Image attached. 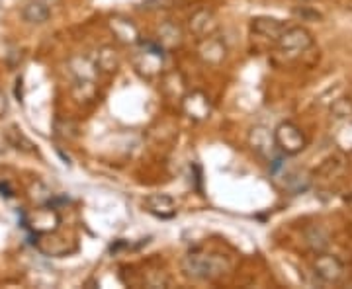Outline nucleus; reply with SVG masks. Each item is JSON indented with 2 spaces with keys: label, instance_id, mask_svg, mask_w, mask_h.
<instances>
[{
  "label": "nucleus",
  "instance_id": "1",
  "mask_svg": "<svg viewBox=\"0 0 352 289\" xmlns=\"http://www.w3.org/2000/svg\"><path fill=\"white\" fill-rule=\"evenodd\" d=\"M182 272L184 276L198 279V281H214L229 272V262L219 254L190 252L182 260Z\"/></svg>",
  "mask_w": 352,
  "mask_h": 289
},
{
  "label": "nucleus",
  "instance_id": "2",
  "mask_svg": "<svg viewBox=\"0 0 352 289\" xmlns=\"http://www.w3.org/2000/svg\"><path fill=\"white\" fill-rule=\"evenodd\" d=\"M166 51L157 41H141L139 49L133 55V67L143 78H155L161 75L164 67Z\"/></svg>",
  "mask_w": 352,
  "mask_h": 289
},
{
  "label": "nucleus",
  "instance_id": "3",
  "mask_svg": "<svg viewBox=\"0 0 352 289\" xmlns=\"http://www.w3.org/2000/svg\"><path fill=\"white\" fill-rule=\"evenodd\" d=\"M274 141H276V149L282 154H300L307 147V139L303 135V131L292 122H282L274 129Z\"/></svg>",
  "mask_w": 352,
  "mask_h": 289
},
{
  "label": "nucleus",
  "instance_id": "4",
  "mask_svg": "<svg viewBox=\"0 0 352 289\" xmlns=\"http://www.w3.org/2000/svg\"><path fill=\"white\" fill-rule=\"evenodd\" d=\"M276 43L284 55H300L314 45V36L307 27L294 25L282 34V38L278 39Z\"/></svg>",
  "mask_w": 352,
  "mask_h": 289
},
{
  "label": "nucleus",
  "instance_id": "5",
  "mask_svg": "<svg viewBox=\"0 0 352 289\" xmlns=\"http://www.w3.org/2000/svg\"><path fill=\"white\" fill-rule=\"evenodd\" d=\"M314 274L323 284H340L342 281V277L346 274V268L344 264L340 262L337 256H333V254H329V252H321V254H317L314 260Z\"/></svg>",
  "mask_w": 352,
  "mask_h": 289
},
{
  "label": "nucleus",
  "instance_id": "6",
  "mask_svg": "<svg viewBox=\"0 0 352 289\" xmlns=\"http://www.w3.org/2000/svg\"><path fill=\"white\" fill-rule=\"evenodd\" d=\"M61 223V217L55 207H38L36 211L25 217V227H30L36 235H50L57 231Z\"/></svg>",
  "mask_w": 352,
  "mask_h": 289
},
{
  "label": "nucleus",
  "instance_id": "7",
  "mask_svg": "<svg viewBox=\"0 0 352 289\" xmlns=\"http://www.w3.org/2000/svg\"><path fill=\"white\" fill-rule=\"evenodd\" d=\"M182 112L194 122H204L212 113V100L201 90H192L182 98Z\"/></svg>",
  "mask_w": 352,
  "mask_h": 289
},
{
  "label": "nucleus",
  "instance_id": "8",
  "mask_svg": "<svg viewBox=\"0 0 352 289\" xmlns=\"http://www.w3.org/2000/svg\"><path fill=\"white\" fill-rule=\"evenodd\" d=\"M108 25H110V32L113 34V38L118 39L120 43H124V45H139L143 41L141 32H139V27L131 18L112 16Z\"/></svg>",
  "mask_w": 352,
  "mask_h": 289
},
{
  "label": "nucleus",
  "instance_id": "9",
  "mask_svg": "<svg viewBox=\"0 0 352 289\" xmlns=\"http://www.w3.org/2000/svg\"><path fill=\"white\" fill-rule=\"evenodd\" d=\"M198 55L206 65H212V67H219V65L226 61L227 57V45L226 41L217 36H208V38L200 39V45H198Z\"/></svg>",
  "mask_w": 352,
  "mask_h": 289
},
{
  "label": "nucleus",
  "instance_id": "10",
  "mask_svg": "<svg viewBox=\"0 0 352 289\" xmlns=\"http://www.w3.org/2000/svg\"><path fill=\"white\" fill-rule=\"evenodd\" d=\"M190 32L196 36V38H208V36H214L219 27V22H217V16H215L214 10L210 8H200L196 12L190 16L188 20Z\"/></svg>",
  "mask_w": 352,
  "mask_h": 289
},
{
  "label": "nucleus",
  "instance_id": "11",
  "mask_svg": "<svg viewBox=\"0 0 352 289\" xmlns=\"http://www.w3.org/2000/svg\"><path fill=\"white\" fill-rule=\"evenodd\" d=\"M288 30L286 22L278 20V18H270V16H254L251 20V32L261 36V38L272 39L278 41L282 38V34Z\"/></svg>",
  "mask_w": 352,
  "mask_h": 289
},
{
  "label": "nucleus",
  "instance_id": "12",
  "mask_svg": "<svg viewBox=\"0 0 352 289\" xmlns=\"http://www.w3.org/2000/svg\"><path fill=\"white\" fill-rule=\"evenodd\" d=\"M249 145L254 152H258L261 157L270 159L272 152L276 151V141H274V131H270L268 127L254 126L249 131Z\"/></svg>",
  "mask_w": 352,
  "mask_h": 289
},
{
  "label": "nucleus",
  "instance_id": "13",
  "mask_svg": "<svg viewBox=\"0 0 352 289\" xmlns=\"http://www.w3.org/2000/svg\"><path fill=\"white\" fill-rule=\"evenodd\" d=\"M145 209L147 213H151L157 219L168 221L176 215V203L170 196L166 194H151L145 198Z\"/></svg>",
  "mask_w": 352,
  "mask_h": 289
},
{
  "label": "nucleus",
  "instance_id": "14",
  "mask_svg": "<svg viewBox=\"0 0 352 289\" xmlns=\"http://www.w3.org/2000/svg\"><path fill=\"white\" fill-rule=\"evenodd\" d=\"M184 41V34L180 30V25L166 20L163 24L157 27V43L163 47L164 51H173L176 47H180Z\"/></svg>",
  "mask_w": 352,
  "mask_h": 289
},
{
  "label": "nucleus",
  "instance_id": "15",
  "mask_svg": "<svg viewBox=\"0 0 352 289\" xmlns=\"http://www.w3.org/2000/svg\"><path fill=\"white\" fill-rule=\"evenodd\" d=\"M122 63V57H120V51L116 49L113 45H102L100 49L96 51V69L104 73V75H112L120 69Z\"/></svg>",
  "mask_w": 352,
  "mask_h": 289
},
{
  "label": "nucleus",
  "instance_id": "16",
  "mask_svg": "<svg viewBox=\"0 0 352 289\" xmlns=\"http://www.w3.org/2000/svg\"><path fill=\"white\" fill-rule=\"evenodd\" d=\"M22 18L28 24L41 25L51 18V8L41 0H28L22 8Z\"/></svg>",
  "mask_w": 352,
  "mask_h": 289
},
{
  "label": "nucleus",
  "instance_id": "17",
  "mask_svg": "<svg viewBox=\"0 0 352 289\" xmlns=\"http://www.w3.org/2000/svg\"><path fill=\"white\" fill-rule=\"evenodd\" d=\"M303 237L307 246L315 252V254H321V252H327L329 244H331V237L329 233L321 225H311L303 231Z\"/></svg>",
  "mask_w": 352,
  "mask_h": 289
},
{
  "label": "nucleus",
  "instance_id": "18",
  "mask_svg": "<svg viewBox=\"0 0 352 289\" xmlns=\"http://www.w3.org/2000/svg\"><path fill=\"white\" fill-rule=\"evenodd\" d=\"M73 94L78 102H90L96 96V86L92 78H76L75 86H73Z\"/></svg>",
  "mask_w": 352,
  "mask_h": 289
},
{
  "label": "nucleus",
  "instance_id": "19",
  "mask_svg": "<svg viewBox=\"0 0 352 289\" xmlns=\"http://www.w3.org/2000/svg\"><path fill=\"white\" fill-rule=\"evenodd\" d=\"M71 71L75 73L76 78H92V80H94V76L98 73L96 65L90 63L87 57H75L71 61Z\"/></svg>",
  "mask_w": 352,
  "mask_h": 289
},
{
  "label": "nucleus",
  "instance_id": "20",
  "mask_svg": "<svg viewBox=\"0 0 352 289\" xmlns=\"http://www.w3.org/2000/svg\"><path fill=\"white\" fill-rule=\"evenodd\" d=\"M8 143L12 145L14 149H18V151L36 152V149H34V143L25 137L22 131H18L16 127H10V131H8Z\"/></svg>",
  "mask_w": 352,
  "mask_h": 289
},
{
  "label": "nucleus",
  "instance_id": "21",
  "mask_svg": "<svg viewBox=\"0 0 352 289\" xmlns=\"http://www.w3.org/2000/svg\"><path fill=\"white\" fill-rule=\"evenodd\" d=\"M342 166H344V159H342L340 154H335V157H331V159H327V161L323 163V166L317 170V174L325 178H333L337 172L342 170Z\"/></svg>",
  "mask_w": 352,
  "mask_h": 289
},
{
  "label": "nucleus",
  "instance_id": "22",
  "mask_svg": "<svg viewBox=\"0 0 352 289\" xmlns=\"http://www.w3.org/2000/svg\"><path fill=\"white\" fill-rule=\"evenodd\" d=\"M175 2L176 0H143L141 8L145 12H163V10H170Z\"/></svg>",
  "mask_w": 352,
  "mask_h": 289
},
{
  "label": "nucleus",
  "instance_id": "23",
  "mask_svg": "<svg viewBox=\"0 0 352 289\" xmlns=\"http://www.w3.org/2000/svg\"><path fill=\"white\" fill-rule=\"evenodd\" d=\"M331 112H333V115H335L337 119L349 117V115H352V100L351 98H340V100H337L333 104Z\"/></svg>",
  "mask_w": 352,
  "mask_h": 289
},
{
  "label": "nucleus",
  "instance_id": "24",
  "mask_svg": "<svg viewBox=\"0 0 352 289\" xmlns=\"http://www.w3.org/2000/svg\"><path fill=\"white\" fill-rule=\"evenodd\" d=\"M41 2H45L47 6H55L57 2H61V0H41Z\"/></svg>",
  "mask_w": 352,
  "mask_h": 289
}]
</instances>
